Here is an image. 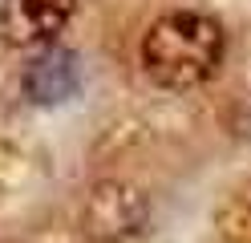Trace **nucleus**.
<instances>
[{
  "label": "nucleus",
  "instance_id": "1",
  "mask_svg": "<svg viewBox=\"0 0 251 243\" xmlns=\"http://www.w3.org/2000/svg\"><path fill=\"white\" fill-rule=\"evenodd\" d=\"M223 61V28L202 12H166L142 37V69L162 89H195Z\"/></svg>",
  "mask_w": 251,
  "mask_h": 243
},
{
  "label": "nucleus",
  "instance_id": "2",
  "mask_svg": "<svg viewBox=\"0 0 251 243\" xmlns=\"http://www.w3.org/2000/svg\"><path fill=\"white\" fill-rule=\"evenodd\" d=\"M77 0H4L0 37L8 45H49L69 25Z\"/></svg>",
  "mask_w": 251,
  "mask_h": 243
},
{
  "label": "nucleus",
  "instance_id": "3",
  "mask_svg": "<svg viewBox=\"0 0 251 243\" xmlns=\"http://www.w3.org/2000/svg\"><path fill=\"white\" fill-rule=\"evenodd\" d=\"M77 81H81L77 57L69 53V49H49L45 57H37L33 65H28L25 89H28V97H33V102L57 106V102H65V97H73Z\"/></svg>",
  "mask_w": 251,
  "mask_h": 243
}]
</instances>
